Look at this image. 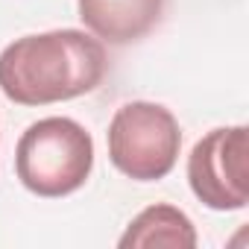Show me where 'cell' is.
Masks as SVG:
<instances>
[{"mask_svg": "<svg viewBox=\"0 0 249 249\" xmlns=\"http://www.w3.org/2000/svg\"><path fill=\"white\" fill-rule=\"evenodd\" d=\"M108 59L97 36L50 30L15 38L0 53V91L18 106H50L91 94Z\"/></svg>", "mask_w": 249, "mask_h": 249, "instance_id": "1", "label": "cell"}, {"mask_svg": "<svg viewBox=\"0 0 249 249\" xmlns=\"http://www.w3.org/2000/svg\"><path fill=\"white\" fill-rule=\"evenodd\" d=\"M94 167V141L82 123L71 117H44L21 135L15 170L36 196H68L79 191Z\"/></svg>", "mask_w": 249, "mask_h": 249, "instance_id": "2", "label": "cell"}, {"mask_svg": "<svg viewBox=\"0 0 249 249\" xmlns=\"http://www.w3.org/2000/svg\"><path fill=\"white\" fill-rule=\"evenodd\" d=\"M182 150V129L170 108L147 100L120 106L108 123V159L135 182L164 179Z\"/></svg>", "mask_w": 249, "mask_h": 249, "instance_id": "3", "label": "cell"}, {"mask_svg": "<svg viewBox=\"0 0 249 249\" xmlns=\"http://www.w3.org/2000/svg\"><path fill=\"white\" fill-rule=\"evenodd\" d=\"M194 196L214 211H240L249 202V129H211L188 156Z\"/></svg>", "mask_w": 249, "mask_h": 249, "instance_id": "4", "label": "cell"}, {"mask_svg": "<svg viewBox=\"0 0 249 249\" xmlns=\"http://www.w3.org/2000/svg\"><path fill=\"white\" fill-rule=\"evenodd\" d=\"M76 6L91 36L108 44H129L159 24L164 0H76Z\"/></svg>", "mask_w": 249, "mask_h": 249, "instance_id": "5", "label": "cell"}, {"mask_svg": "<svg viewBox=\"0 0 249 249\" xmlns=\"http://www.w3.org/2000/svg\"><path fill=\"white\" fill-rule=\"evenodd\" d=\"M120 249H153V246H170V249H194L196 246V229L191 217L173 205H150L144 208L117 240Z\"/></svg>", "mask_w": 249, "mask_h": 249, "instance_id": "6", "label": "cell"}]
</instances>
